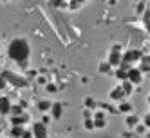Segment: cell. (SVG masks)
Returning <instances> with one entry per match:
<instances>
[{
	"instance_id": "obj_9",
	"label": "cell",
	"mask_w": 150,
	"mask_h": 138,
	"mask_svg": "<svg viewBox=\"0 0 150 138\" xmlns=\"http://www.w3.org/2000/svg\"><path fill=\"white\" fill-rule=\"evenodd\" d=\"M121 60H123V55H121V53H114V51H110V55H109V60H107V62H109L110 66H117V67H120Z\"/></svg>"
},
{
	"instance_id": "obj_1",
	"label": "cell",
	"mask_w": 150,
	"mask_h": 138,
	"mask_svg": "<svg viewBox=\"0 0 150 138\" xmlns=\"http://www.w3.org/2000/svg\"><path fill=\"white\" fill-rule=\"evenodd\" d=\"M29 44L25 38H15L11 44H9L7 47V55L11 60H15L16 64H20V66H25L27 64V58H29Z\"/></svg>"
},
{
	"instance_id": "obj_7",
	"label": "cell",
	"mask_w": 150,
	"mask_h": 138,
	"mask_svg": "<svg viewBox=\"0 0 150 138\" xmlns=\"http://www.w3.org/2000/svg\"><path fill=\"white\" fill-rule=\"evenodd\" d=\"M11 100H9L7 97H0V114L2 116H6V114H9L11 113Z\"/></svg>"
},
{
	"instance_id": "obj_28",
	"label": "cell",
	"mask_w": 150,
	"mask_h": 138,
	"mask_svg": "<svg viewBox=\"0 0 150 138\" xmlns=\"http://www.w3.org/2000/svg\"><path fill=\"white\" fill-rule=\"evenodd\" d=\"M22 138H33V133H27V131H25V133H24V136H22Z\"/></svg>"
},
{
	"instance_id": "obj_2",
	"label": "cell",
	"mask_w": 150,
	"mask_h": 138,
	"mask_svg": "<svg viewBox=\"0 0 150 138\" xmlns=\"http://www.w3.org/2000/svg\"><path fill=\"white\" fill-rule=\"evenodd\" d=\"M2 77L7 84H11V86H15V87H25L27 86V80L24 78V77H18V75H15V73H11V71H2Z\"/></svg>"
},
{
	"instance_id": "obj_24",
	"label": "cell",
	"mask_w": 150,
	"mask_h": 138,
	"mask_svg": "<svg viewBox=\"0 0 150 138\" xmlns=\"http://www.w3.org/2000/svg\"><path fill=\"white\" fill-rule=\"evenodd\" d=\"M81 6V2H69V9H72V11H74V9H78Z\"/></svg>"
},
{
	"instance_id": "obj_5",
	"label": "cell",
	"mask_w": 150,
	"mask_h": 138,
	"mask_svg": "<svg viewBox=\"0 0 150 138\" xmlns=\"http://www.w3.org/2000/svg\"><path fill=\"white\" fill-rule=\"evenodd\" d=\"M128 82H130L132 86H139V84L143 82V73L139 71V67H132L128 71Z\"/></svg>"
},
{
	"instance_id": "obj_26",
	"label": "cell",
	"mask_w": 150,
	"mask_h": 138,
	"mask_svg": "<svg viewBox=\"0 0 150 138\" xmlns=\"http://www.w3.org/2000/svg\"><path fill=\"white\" fill-rule=\"evenodd\" d=\"M47 91L49 93H56V86L54 84H47Z\"/></svg>"
},
{
	"instance_id": "obj_6",
	"label": "cell",
	"mask_w": 150,
	"mask_h": 138,
	"mask_svg": "<svg viewBox=\"0 0 150 138\" xmlns=\"http://www.w3.org/2000/svg\"><path fill=\"white\" fill-rule=\"evenodd\" d=\"M92 122H94V127H96V129H103V127L107 125V116H105V113L98 111V113L94 114Z\"/></svg>"
},
{
	"instance_id": "obj_18",
	"label": "cell",
	"mask_w": 150,
	"mask_h": 138,
	"mask_svg": "<svg viewBox=\"0 0 150 138\" xmlns=\"http://www.w3.org/2000/svg\"><path fill=\"white\" fill-rule=\"evenodd\" d=\"M137 118H136V116H127V125L128 127H134V125H137Z\"/></svg>"
},
{
	"instance_id": "obj_23",
	"label": "cell",
	"mask_w": 150,
	"mask_h": 138,
	"mask_svg": "<svg viewBox=\"0 0 150 138\" xmlns=\"http://www.w3.org/2000/svg\"><path fill=\"white\" fill-rule=\"evenodd\" d=\"M85 129H94V122H92V118H85Z\"/></svg>"
},
{
	"instance_id": "obj_3",
	"label": "cell",
	"mask_w": 150,
	"mask_h": 138,
	"mask_svg": "<svg viewBox=\"0 0 150 138\" xmlns=\"http://www.w3.org/2000/svg\"><path fill=\"white\" fill-rule=\"evenodd\" d=\"M33 138H47L49 131H47V125L42 124V122H35L33 124Z\"/></svg>"
},
{
	"instance_id": "obj_27",
	"label": "cell",
	"mask_w": 150,
	"mask_h": 138,
	"mask_svg": "<svg viewBox=\"0 0 150 138\" xmlns=\"http://www.w3.org/2000/svg\"><path fill=\"white\" fill-rule=\"evenodd\" d=\"M85 107H94V100H91V98H85Z\"/></svg>"
},
{
	"instance_id": "obj_13",
	"label": "cell",
	"mask_w": 150,
	"mask_h": 138,
	"mask_svg": "<svg viewBox=\"0 0 150 138\" xmlns=\"http://www.w3.org/2000/svg\"><path fill=\"white\" fill-rule=\"evenodd\" d=\"M51 107H52V104H51V102H47V100H40V102H38V109H40L42 113L51 111Z\"/></svg>"
},
{
	"instance_id": "obj_15",
	"label": "cell",
	"mask_w": 150,
	"mask_h": 138,
	"mask_svg": "<svg viewBox=\"0 0 150 138\" xmlns=\"http://www.w3.org/2000/svg\"><path fill=\"white\" fill-rule=\"evenodd\" d=\"M116 78L121 80V82H127V80H128V73H127V71H121V69H117V71H116Z\"/></svg>"
},
{
	"instance_id": "obj_30",
	"label": "cell",
	"mask_w": 150,
	"mask_h": 138,
	"mask_svg": "<svg viewBox=\"0 0 150 138\" xmlns=\"http://www.w3.org/2000/svg\"><path fill=\"white\" fill-rule=\"evenodd\" d=\"M146 29H148V31H150V24H148V26H146Z\"/></svg>"
},
{
	"instance_id": "obj_20",
	"label": "cell",
	"mask_w": 150,
	"mask_h": 138,
	"mask_svg": "<svg viewBox=\"0 0 150 138\" xmlns=\"http://www.w3.org/2000/svg\"><path fill=\"white\" fill-rule=\"evenodd\" d=\"M146 7H148V6H146L145 2H139V4L136 6V11H137V13H141V15H143V13L146 11Z\"/></svg>"
},
{
	"instance_id": "obj_25",
	"label": "cell",
	"mask_w": 150,
	"mask_h": 138,
	"mask_svg": "<svg viewBox=\"0 0 150 138\" xmlns=\"http://www.w3.org/2000/svg\"><path fill=\"white\" fill-rule=\"evenodd\" d=\"M143 125H145V127H150V113H148V114H145V118H143Z\"/></svg>"
},
{
	"instance_id": "obj_22",
	"label": "cell",
	"mask_w": 150,
	"mask_h": 138,
	"mask_svg": "<svg viewBox=\"0 0 150 138\" xmlns=\"http://www.w3.org/2000/svg\"><path fill=\"white\" fill-rule=\"evenodd\" d=\"M51 4L54 6V7H63V9L69 7V2H62V0H58V2H51Z\"/></svg>"
},
{
	"instance_id": "obj_11",
	"label": "cell",
	"mask_w": 150,
	"mask_h": 138,
	"mask_svg": "<svg viewBox=\"0 0 150 138\" xmlns=\"http://www.w3.org/2000/svg\"><path fill=\"white\" fill-rule=\"evenodd\" d=\"M29 120V114H20V116H11V124L13 125H24L25 122Z\"/></svg>"
},
{
	"instance_id": "obj_8",
	"label": "cell",
	"mask_w": 150,
	"mask_h": 138,
	"mask_svg": "<svg viewBox=\"0 0 150 138\" xmlns=\"http://www.w3.org/2000/svg\"><path fill=\"white\" fill-rule=\"evenodd\" d=\"M123 98H125V93H123V89H121V86L120 87H114L112 91H110V100H114V102H123Z\"/></svg>"
},
{
	"instance_id": "obj_17",
	"label": "cell",
	"mask_w": 150,
	"mask_h": 138,
	"mask_svg": "<svg viewBox=\"0 0 150 138\" xmlns=\"http://www.w3.org/2000/svg\"><path fill=\"white\" fill-rule=\"evenodd\" d=\"M98 69H100V73H109V69H110V64H109V62H101Z\"/></svg>"
},
{
	"instance_id": "obj_10",
	"label": "cell",
	"mask_w": 150,
	"mask_h": 138,
	"mask_svg": "<svg viewBox=\"0 0 150 138\" xmlns=\"http://www.w3.org/2000/svg\"><path fill=\"white\" fill-rule=\"evenodd\" d=\"M62 113H63V105L62 104H52V107H51V116H52V118L58 120L62 116Z\"/></svg>"
},
{
	"instance_id": "obj_19",
	"label": "cell",
	"mask_w": 150,
	"mask_h": 138,
	"mask_svg": "<svg viewBox=\"0 0 150 138\" xmlns=\"http://www.w3.org/2000/svg\"><path fill=\"white\" fill-rule=\"evenodd\" d=\"M11 113H13V116H20V114H24V109L18 107V105H13V107H11Z\"/></svg>"
},
{
	"instance_id": "obj_32",
	"label": "cell",
	"mask_w": 150,
	"mask_h": 138,
	"mask_svg": "<svg viewBox=\"0 0 150 138\" xmlns=\"http://www.w3.org/2000/svg\"><path fill=\"white\" fill-rule=\"evenodd\" d=\"M148 7H150V6H148Z\"/></svg>"
},
{
	"instance_id": "obj_21",
	"label": "cell",
	"mask_w": 150,
	"mask_h": 138,
	"mask_svg": "<svg viewBox=\"0 0 150 138\" xmlns=\"http://www.w3.org/2000/svg\"><path fill=\"white\" fill-rule=\"evenodd\" d=\"M141 66H146V67H150V55H143V58H141Z\"/></svg>"
},
{
	"instance_id": "obj_29",
	"label": "cell",
	"mask_w": 150,
	"mask_h": 138,
	"mask_svg": "<svg viewBox=\"0 0 150 138\" xmlns=\"http://www.w3.org/2000/svg\"><path fill=\"white\" fill-rule=\"evenodd\" d=\"M47 122H49V116H44V118H42V124H45V125H47Z\"/></svg>"
},
{
	"instance_id": "obj_16",
	"label": "cell",
	"mask_w": 150,
	"mask_h": 138,
	"mask_svg": "<svg viewBox=\"0 0 150 138\" xmlns=\"http://www.w3.org/2000/svg\"><path fill=\"white\" fill-rule=\"evenodd\" d=\"M120 111H121V113H130V111H132V105L128 104V102H121V104H120Z\"/></svg>"
},
{
	"instance_id": "obj_14",
	"label": "cell",
	"mask_w": 150,
	"mask_h": 138,
	"mask_svg": "<svg viewBox=\"0 0 150 138\" xmlns=\"http://www.w3.org/2000/svg\"><path fill=\"white\" fill-rule=\"evenodd\" d=\"M121 89H123V93H125V97H128V94H132V89H134V86L130 82H121Z\"/></svg>"
},
{
	"instance_id": "obj_4",
	"label": "cell",
	"mask_w": 150,
	"mask_h": 138,
	"mask_svg": "<svg viewBox=\"0 0 150 138\" xmlns=\"http://www.w3.org/2000/svg\"><path fill=\"white\" fill-rule=\"evenodd\" d=\"M141 58H143V53L139 51V49H130V51L123 53V62H128V64H132V62H141Z\"/></svg>"
},
{
	"instance_id": "obj_31",
	"label": "cell",
	"mask_w": 150,
	"mask_h": 138,
	"mask_svg": "<svg viewBox=\"0 0 150 138\" xmlns=\"http://www.w3.org/2000/svg\"><path fill=\"white\" fill-rule=\"evenodd\" d=\"M148 104H150V94H148Z\"/></svg>"
},
{
	"instance_id": "obj_12",
	"label": "cell",
	"mask_w": 150,
	"mask_h": 138,
	"mask_svg": "<svg viewBox=\"0 0 150 138\" xmlns=\"http://www.w3.org/2000/svg\"><path fill=\"white\" fill-rule=\"evenodd\" d=\"M24 127L22 125H13V129H11V136L13 138H22L24 136Z\"/></svg>"
}]
</instances>
